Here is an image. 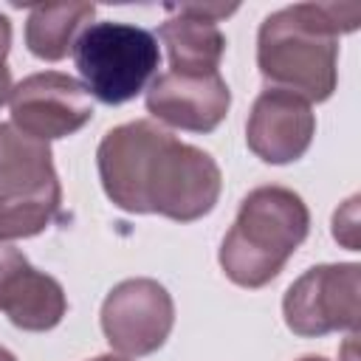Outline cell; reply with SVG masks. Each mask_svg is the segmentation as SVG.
Returning <instances> with one entry per match:
<instances>
[{
    "mask_svg": "<svg viewBox=\"0 0 361 361\" xmlns=\"http://www.w3.org/2000/svg\"><path fill=\"white\" fill-rule=\"evenodd\" d=\"M107 197L133 214H164L192 223L209 214L220 197L223 175L200 147L178 141L155 121L113 127L96 149Z\"/></svg>",
    "mask_w": 361,
    "mask_h": 361,
    "instance_id": "6da1fadb",
    "label": "cell"
},
{
    "mask_svg": "<svg viewBox=\"0 0 361 361\" xmlns=\"http://www.w3.org/2000/svg\"><path fill=\"white\" fill-rule=\"evenodd\" d=\"M0 361H17V358H14V355H11L6 347H0Z\"/></svg>",
    "mask_w": 361,
    "mask_h": 361,
    "instance_id": "d6986e66",
    "label": "cell"
},
{
    "mask_svg": "<svg viewBox=\"0 0 361 361\" xmlns=\"http://www.w3.org/2000/svg\"><path fill=\"white\" fill-rule=\"evenodd\" d=\"M0 310L8 316V322L14 327L42 333L62 322V316L68 310V299H65L62 285L54 276L25 265L11 279Z\"/></svg>",
    "mask_w": 361,
    "mask_h": 361,
    "instance_id": "7c38bea8",
    "label": "cell"
},
{
    "mask_svg": "<svg viewBox=\"0 0 361 361\" xmlns=\"http://www.w3.org/2000/svg\"><path fill=\"white\" fill-rule=\"evenodd\" d=\"M25 265H28V259H25V254H23L17 245L0 243V305H3V296H6V290H8V285H11V279H14Z\"/></svg>",
    "mask_w": 361,
    "mask_h": 361,
    "instance_id": "9a60e30c",
    "label": "cell"
},
{
    "mask_svg": "<svg viewBox=\"0 0 361 361\" xmlns=\"http://www.w3.org/2000/svg\"><path fill=\"white\" fill-rule=\"evenodd\" d=\"M299 361H327V358H322V355H305V358H299Z\"/></svg>",
    "mask_w": 361,
    "mask_h": 361,
    "instance_id": "ffe728a7",
    "label": "cell"
},
{
    "mask_svg": "<svg viewBox=\"0 0 361 361\" xmlns=\"http://www.w3.org/2000/svg\"><path fill=\"white\" fill-rule=\"evenodd\" d=\"M62 186L48 141L0 124V212L11 240L34 237L59 214Z\"/></svg>",
    "mask_w": 361,
    "mask_h": 361,
    "instance_id": "5b68a950",
    "label": "cell"
},
{
    "mask_svg": "<svg viewBox=\"0 0 361 361\" xmlns=\"http://www.w3.org/2000/svg\"><path fill=\"white\" fill-rule=\"evenodd\" d=\"M11 124L39 141L73 135L93 118V102L87 87L59 71H42L25 76L8 99Z\"/></svg>",
    "mask_w": 361,
    "mask_h": 361,
    "instance_id": "ba28073f",
    "label": "cell"
},
{
    "mask_svg": "<svg viewBox=\"0 0 361 361\" xmlns=\"http://www.w3.org/2000/svg\"><path fill=\"white\" fill-rule=\"evenodd\" d=\"M285 324L296 336H324L333 330H358L361 319V265H313L282 299Z\"/></svg>",
    "mask_w": 361,
    "mask_h": 361,
    "instance_id": "8992f818",
    "label": "cell"
},
{
    "mask_svg": "<svg viewBox=\"0 0 361 361\" xmlns=\"http://www.w3.org/2000/svg\"><path fill=\"white\" fill-rule=\"evenodd\" d=\"M73 62L87 93L104 104H124L147 87L158 71L161 51L152 31L104 20L79 31Z\"/></svg>",
    "mask_w": 361,
    "mask_h": 361,
    "instance_id": "277c9868",
    "label": "cell"
},
{
    "mask_svg": "<svg viewBox=\"0 0 361 361\" xmlns=\"http://www.w3.org/2000/svg\"><path fill=\"white\" fill-rule=\"evenodd\" d=\"M307 231L310 212L293 189L257 186L243 197L237 220L223 237L220 268L240 288H262L279 276Z\"/></svg>",
    "mask_w": 361,
    "mask_h": 361,
    "instance_id": "3957f363",
    "label": "cell"
},
{
    "mask_svg": "<svg viewBox=\"0 0 361 361\" xmlns=\"http://www.w3.org/2000/svg\"><path fill=\"white\" fill-rule=\"evenodd\" d=\"M90 361H127L121 355H99V358H90Z\"/></svg>",
    "mask_w": 361,
    "mask_h": 361,
    "instance_id": "ac0fdd59",
    "label": "cell"
},
{
    "mask_svg": "<svg viewBox=\"0 0 361 361\" xmlns=\"http://www.w3.org/2000/svg\"><path fill=\"white\" fill-rule=\"evenodd\" d=\"M355 212H358V197H350L333 217V237L338 243H344L347 248H353V251L358 248V217H355Z\"/></svg>",
    "mask_w": 361,
    "mask_h": 361,
    "instance_id": "5bb4252c",
    "label": "cell"
},
{
    "mask_svg": "<svg viewBox=\"0 0 361 361\" xmlns=\"http://www.w3.org/2000/svg\"><path fill=\"white\" fill-rule=\"evenodd\" d=\"M11 240V231H8V223H6V214L0 212V243H8Z\"/></svg>",
    "mask_w": 361,
    "mask_h": 361,
    "instance_id": "e0dca14e",
    "label": "cell"
},
{
    "mask_svg": "<svg viewBox=\"0 0 361 361\" xmlns=\"http://www.w3.org/2000/svg\"><path fill=\"white\" fill-rule=\"evenodd\" d=\"M231 90L220 73L186 76V73H161L147 90V110L178 130L212 133L228 113Z\"/></svg>",
    "mask_w": 361,
    "mask_h": 361,
    "instance_id": "8fae6325",
    "label": "cell"
},
{
    "mask_svg": "<svg viewBox=\"0 0 361 361\" xmlns=\"http://www.w3.org/2000/svg\"><path fill=\"white\" fill-rule=\"evenodd\" d=\"M166 17L158 28L161 42L169 51V71L186 76L217 73V65L226 51V37L217 28V20L237 11V6L226 3H169Z\"/></svg>",
    "mask_w": 361,
    "mask_h": 361,
    "instance_id": "30bf717a",
    "label": "cell"
},
{
    "mask_svg": "<svg viewBox=\"0 0 361 361\" xmlns=\"http://www.w3.org/2000/svg\"><path fill=\"white\" fill-rule=\"evenodd\" d=\"M8 48H11V23H8V17L0 14V107L11 99V90H14L11 73H8V68H6Z\"/></svg>",
    "mask_w": 361,
    "mask_h": 361,
    "instance_id": "2e32d148",
    "label": "cell"
},
{
    "mask_svg": "<svg viewBox=\"0 0 361 361\" xmlns=\"http://www.w3.org/2000/svg\"><path fill=\"white\" fill-rule=\"evenodd\" d=\"M96 14L93 3H42L34 6L25 23V45L34 56L56 62L73 51L79 28Z\"/></svg>",
    "mask_w": 361,
    "mask_h": 361,
    "instance_id": "4fadbf2b",
    "label": "cell"
},
{
    "mask_svg": "<svg viewBox=\"0 0 361 361\" xmlns=\"http://www.w3.org/2000/svg\"><path fill=\"white\" fill-rule=\"evenodd\" d=\"M358 3H296L268 14L257 34L259 73L305 102L333 96L338 71V37L355 31Z\"/></svg>",
    "mask_w": 361,
    "mask_h": 361,
    "instance_id": "7a4b0ae2",
    "label": "cell"
},
{
    "mask_svg": "<svg viewBox=\"0 0 361 361\" xmlns=\"http://www.w3.org/2000/svg\"><path fill=\"white\" fill-rule=\"evenodd\" d=\"M175 305L169 290L147 276L118 282L102 305V330L113 350L124 355H149L169 338Z\"/></svg>",
    "mask_w": 361,
    "mask_h": 361,
    "instance_id": "52a82bcc",
    "label": "cell"
},
{
    "mask_svg": "<svg viewBox=\"0 0 361 361\" xmlns=\"http://www.w3.org/2000/svg\"><path fill=\"white\" fill-rule=\"evenodd\" d=\"M313 133L316 116L310 102L282 87L262 90L245 121L248 149L265 164H290L302 158L313 141Z\"/></svg>",
    "mask_w": 361,
    "mask_h": 361,
    "instance_id": "9c48e42d",
    "label": "cell"
}]
</instances>
